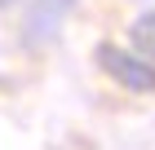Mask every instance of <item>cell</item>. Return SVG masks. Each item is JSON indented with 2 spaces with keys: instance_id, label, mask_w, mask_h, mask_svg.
<instances>
[{
  "instance_id": "cell-1",
  "label": "cell",
  "mask_w": 155,
  "mask_h": 150,
  "mask_svg": "<svg viewBox=\"0 0 155 150\" xmlns=\"http://www.w3.org/2000/svg\"><path fill=\"white\" fill-rule=\"evenodd\" d=\"M93 58H97V66L107 71L120 88H129V93H155V66L146 58H137V53H129V49H120V44H97Z\"/></svg>"
},
{
  "instance_id": "cell-2",
  "label": "cell",
  "mask_w": 155,
  "mask_h": 150,
  "mask_svg": "<svg viewBox=\"0 0 155 150\" xmlns=\"http://www.w3.org/2000/svg\"><path fill=\"white\" fill-rule=\"evenodd\" d=\"M129 35H133V44L142 49V53H155V13H146V18H137Z\"/></svg>"
}]
</instances>
